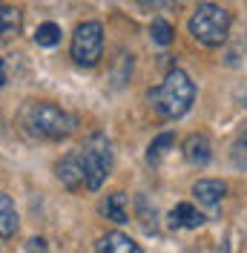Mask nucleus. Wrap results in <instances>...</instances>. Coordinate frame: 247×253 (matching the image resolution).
Masks as SVG:
<instances>
[{
	"instance_id": "nucleus-1",
	"label": "nucleus",
	"mask_w": 247,
	"mask_h": 253,
	"mask_svg": "<svg viewBox=\"0 0 247 253\" xmlns=\"http://www.w3.org/2000/svg\"><path fill=\"white\" fill-rule=\"evenodd\" d=\"M20 126L23 132H29L32 138H46V141H61L66 135L75 132V115H69L66 110L49 104V101H29L20 110Z\"/></svg>"
},
{
	"instance_id": "nucleus-2",
	"label": "nucleus",
	"mask_w": 247,
	"mask_h": 253,
	"mask_svg": "<svg viewBox=\"0 0 247 253\" xmlns=\"http://www.w3.org/2000/svg\"><path fill=\"white\" fill-rule=\"evenodd\" d=\"M150 101L164 118H181L190 112L196 101V86L184 69H170L167 78L161 81V86L150 89Z\"/></svg>"
},
{
	"instance_id": "nucleus-3",
	"label": "nucleus",
	"mask_w": 247,
	"mask_h": 253,
	"mask_svg": "<svg viewBox=\"0 0 247 253\" xmlns=\"http://www.w3.org/2000/svg\"><path fill=\"white\" fill-rule=\"evenodd\" d=\"M230 32V12L216 3H199L190 17V35L204 46H221Z\"/></svg>"
},
{
	"instance_id": "nucleus-4",
	"label": "nucleus",
	"mask_w": 247,
	"mask_h": 253,
	"mask_svg": "<svg viewBox=\"0 0 247 253\" xmlns=\"http://www.w3.org/2000/svg\"><path fill=\"white\" fill-rule=\"evenodd\" d=\"M81 161H83V173H86V187L101 190L112 170V141L104 132H92L83 147H81Z\"/></svg>"
},
{
	"instance_id": "nucleus-5",
	"label": "nucleus",
	"mask_w": 247,
	"mask_h": 253,
	"mask_svg": "<svg viewBox=\"0 0 247 253\" xmlns=\"http://www.w3.org/2000/svg\"><path fill=\"white\" fill-rule=\"evenodd\" d=\"M104 52V26L98 20L81 23L72 35V58L78 66H95Z\"/></svg>"
},
{
	"instance_id": "nucleus-6",
	"label": "nucleus",
	"mask_w": 247,
	"mask_h": 253,
	"mask_svg": "<svg viewBox=\"0 0 247 253\" xmlns=\"http://www.w3.org/2000/svg\"><path fill=\"white\" fill-rule=\"evenodd\" d=\"M55 173H58V181H61L66 190H78L86 184V173H83V161H81V153H69V156H63L58 161V167H55Z\"/></svg>"
},
{
	"instance_id": "nucleus-7",
	"label": "nucleus",
	"mask_w": 247,
	"mask_h": 253,
	"mask_svg": "<svg viewBox=\"0 0 247 253\" xmlns=\"http://www.w3.org/2000/svg\"><path fill=\"white\" fill-rule=\"evenodd\" d=\"M201 221H204V216L193 205H187V202H181V205H175L170 210L172 230H196V227H201Z\"/></svg>"
},
{
	"instance_id": "nucleus-8",
	"label": "nucleus",
	"mask_w": 247,
	"mask_h": 253,
	"mask_svg": "<svg viewBox=\"0 0 247 253\" xmlns=\"http://www.w3.org/2000/svg\"><path fill=\"white\" fill-rule=\"evenodd\" d=\"M95 253H141V248H138V245H135L129 236H126V233L112 230V233H107V236L98 239Z\"/></svg>"
},
{
	"instance_id": "nucleus-9",
	"label": "nucleus",
	"mask_w": 247,
	"mask_h": 253,
	"mask_svg": "<svg viewBox=\"0 0 247 253\" xmlns=\"http://www.w3.org/2000/svg\"><path fill=\"white\" fill-rule=\"evenodd\" d=\"M210 141H207V135H201V132H193L190 138L184 141V158L190 164H196V167H204L207 161H210Z\"/></svg>"
},
{
	"instance_id": "nucleus-10",
	"label": "nucleus",
	"mask_w": 247,
	"mask_h": 253,
	"mask_svg": "<svg viewBox=\"0 0 247 253\" xmlns=\"http://www.w3.org/2000/svg\"><path fill=\"white\" fill-rule=\"evenodd\" d=\"M224 193H227L224 181H216V178H201V181L193 184V196L201 205H218L224 199Z\"/></svg>"
},
{
	"instance_id": "nucleus-11",
	"label": "nucleus",
	"mask_w": 247,
	"mask_h": 253,
	"mask_svg": "<svg viewBox=\"0 0 247 253\" xmlns=\"http://www.w3.org/2000/svg\"><path fill=\"white\" fill-rule=\"evenodd\" d=\"M17 230V210L6 193H0V239L15 236Z\"/></svg>"
},
{
	"instance_id": "nucleus-12",
	"label": "nucleus",
	"mask_w": 247,
	"mask_h": 253,
	"mask_svg": "<svg viewBox=\"0 0 247 253\" xmlns=\"http://www.w3.org/2000/svg\"><path fill=\"white\" fill-rule=\"evenodd\" d=\"M20 26H23L20 9H15V6H0V41L15 38L17 32H20Z\"/></svg>"
},
{
	"instance_id": "nucleus-13",
	"label": "nucleus",
	"mask_w": 247,
	"mask_h": 253,
	"mask_svg": "<svg viewBox=\"0 0 247 253\" xmlns=\"http://www.w3.org/2000/svg\"><path fill=\"white\" fill-rule=\"evenodd\" d=\"M101 210H104L107 219L124 224L126 221V196L124 193H109L107 199H104V205H101Z\"/></svg>"
},
{
	"instance_id": "nucleus-14",
	"label": "nucleus",
	"mask_w": 247,
	"mask_h": 253,
	"mask_svg": "<svg viewBox=\"0 0 247 253\" xmlns=\"http://www.w3.org/2000/svg\"><path fill=\"white\" fill-rule=\"evenodd\" d=\"M172 144H175V135H172V132H161V135H155L153 144L147 147V161H150V164L161 161V158L172 150Z\"/></svg>"
},
{
	"instance_id": "nucleus-15",
	"label": "nucleus",
	"mask_w": 247,
	"mask_h": 253,
	"mask_svg": "<svg viewBox=\"0 0 247 253\" xmlns=\"http://www.w3.org/2000/svg\"><path fill=\"white\" fill-rule=\"evenodd\" d=\"M35 43L38 46H58L61 43V26L58 23H41L35 29Z\"/></svg>"
},
{
	"instance_id": "nucleus-16",
	"label": "nucleus",
	"mask_w": 247,
	"mask_h": 253,
	"mask_svg": "<svg viewBox=\"0 0 247 253\" xmlns=\"http://www.w3.org/2000/svg\"><path fill=\"white\" fill-rule=\"evenodd\" d=\"M150 35H153V43H158V46H170L172 43V26L167 23V20H161V17L153 20Z\"/></svg>"
},
{
	"instance_id": "nucleus-17",
	"label": "nucleus",
	"mask_w": 247,
	"mask_h": 253,
	"mask_svg": "<svg viewBox=\"0 0 247 253\" xmlns=\"http://www.w3.org/2000/svg\"><path fill=\"white\" fill-rule=\"evenodd\" d=\"M230 156H233V164H236L239 170H247V132H242V135L233 141Z\"/></svg>"
},
{
	"instance_id": "nucleus-18",
	"label": "nucleus",
	"mask_w": 247,
	"mask_h": 253,
	"mask_svg": "<svg viewBox=\"0 0 247 253\" xmlns=\"http://www.w3.org/2000/svg\"><path fill=\"white\" fill-rule=\"evenodd\" d=\"M26 253H49V251H46V242H43L41 236L29 239V245H26Z\"/></svg>"
},
{
	"instance_id": "nucleus-19",
	"label": "nucleus",
	"mask_w": 247,
	"mask_h": 253,
	"mask_svg": "<svg viewBox=\"0 0 247 253\" xmlns=\"http://www.w3.org/2000/svg\"><path fill=\"white\" fill-rule=\"evenodd\" d=\"M167 3H172V0H138V6H144V9H164Z\"/></svg>"
},
{
	"instance_id": "nucleus-20",
	"label": "nucleus",
	"mask_w": 247,
	"mask_h": 253,
	"mask_svg": "<svg viewBox=\"0 0 247 253\" xmlns=\"http://www.w3.org/2000/svg\"><path fill=\"white\" fill-rule=\"evenodd\" d=\"M239 98H242V107H245V112H247V84L242 86V92H239Z\"/></svg>"
},
{
	"instance_id": "nucleus-21",
	"label": "nucleus",
	"mask_w": 247,
	"mask_h": 253,
	"mask_svg": "<svg viewBox=\"0 0 247 253\" xmlns=\"http://www.w3.org/2000/svg\"><path fill=\"white\" fill-rule=\"evenodd\" d=\"M3 84H6V63L0 61V86H3Z\"/></svg>"
}]
</instances>
